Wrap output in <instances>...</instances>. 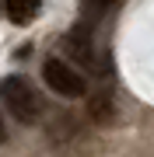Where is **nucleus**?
Instances as JSON below:
<instances>
[{
    "mask_svg": "<svg viewBox=\"0 0 154 157\" xmlns=\"http://www.w3.org/2000/svg\"><path fill=\"white\" fill-rule=\"evenodd\" d=\"M0 98H4L7 112H11L18 122H25V126L39 122L42 98H39V91H35L25 77H4V80H0Z\"/></svg>",
    "mask_w": 154,
    "mask_h": 157,
    "instance_id": "f257e3e1",
    "label": "nucleus"
},
{
    "mask_svg": "<svg viewBox=\"0 0 154 157\" xmlns=\"http://www.w3.org/2000/svg\"><path fill=\"white\" fill-rule=\"evenodd\" d=\"M4 136H7V129H4V115H0V143H4Z\"/></svg>",
    "mask_w": 154,
    "mask_h": 157,
    "instance_id": "423d86ee",
    "label": "nucleus"
},
{
    "mask_svg": "<svg viewBox=\"0 0 154 157\" xmlns=\"http://www.w3.org/2000/svg\"><path fill=\"white\" fill-rule=\"evenodd\" d=\"M0 7H4V0H0Z\"/></svg>",
    "mask_w": 154,
    "mask_h": 157,
    "instance_id": "0eeeda50",
    "label": "nucleus"
},
{
    "mask_svg": "<svg viewBox=\"0 0 154 157\" xmlns=\"http://www.w3.org/2000/svg\"><path fill=\"white\" fill-rule=\"evenodd\" d=\"M63 45H67V49L74 52L81 63H91V32H88L84 25H77V28L63 39Z\"/></svg>",
    "mask_w": 154,
    "mask_h": 157,
    "instance_id": "20e7f679",
    "label": "nucleus"
},
{
    "mask_svg": "<svg viewBox=\"0 0 154 157\" xmlns=\"http://www.w3.org/2000/svg\"><path fill=\"white\" fill-rule=\"evenodd\" d=\"M112 4L116 0H81V17H84V25H95L98 17H105Z\"/></svg>",
    "mask_w": 154,
    "mask_h": 157,
    "instance_id": "39448f33",
    "label": "nucleus"
},
{
    "mask_svg": "<svg viewBox=\"0 0 154 157\" xmlns=\"http://www.w3.org/2000/svg\"><path fill=\"white\" fill-rule=\"evenodd\" d=\"M4 11H7V17H11L14 25H28V21L39 17L42 0H4Z\"/></svg>",
    "mask_w": 154,
    "mask_h": 157,
    "instance_id": "7ed1b4c3",
    "label": "nucleus"
},
{
    "mask_svg": "<svg viewBox=\"0 0 154 157\" xmlns=\"http://www.w3.org/2000/svg\"><path fill=\"white\" fill-rule=\"evenodd\" d=\"M42 80H46L56 94H63V98H81L88 91L84 77H81L67 59H46L42 63Z\"/></svg>",
    "mask_w": 154,
    "mask_h": 157,
    "instance_id": "f03ea898",
    "label": "nucleus"
}]
</instances>
